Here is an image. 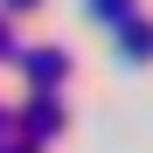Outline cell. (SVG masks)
<instances>
[{
  "instance_id": "cell-1",
  "label": "cell",
  "mask_w": 153,
  "mask_h": 153,
  "mask_svg": "<svg viewBox=\"0 0 153 153\" xmlns=\"http://www.w3.org/2000/svg\"><path fill=\"white\" fill-rule=\"evenodd\" d=\"M28 70H35V84H56V76H63V56H56V49H35Z\"/></svg>"
},
{
  "instance_id": "cell-2",
  "label": "cell",
  "mask_w": 153,
  "mask_h": 153,
  "mask_svg": "<svg viewBox=\"0 0 153 153\" xmlns=\"http://www.w3.org/2000/svg\"><path fill=\"white\" fill-rule=\"evenodd\" d=\"M91 7H97V14H118V7H125V0H91Z\"/></svg>"
},
{
  "instance_id": "cell-3",
  "label": "cell",
  "mask_w": 153,
  "mask_h": 153,
  "mask_svg": "<svg viewBox=\"0 0 153 153\" xmlns=\"http://www.w3.org/2000/svg\"><path fill=\"white\" fill-rule=\"evenodd\" d=\"M7 7H35V0H7Z\"/></svg>"
}]
</instances>
